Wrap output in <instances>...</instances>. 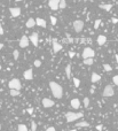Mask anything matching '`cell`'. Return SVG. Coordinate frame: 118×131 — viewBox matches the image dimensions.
<instances>
[{"mask_svg": "<svg viewBox=\"0 0 118 131\" xmlns=\"http://www.w3.org/2000/svg\"><path fill=\"white\" fill-rule=\"evenodd\" d=\"M41 102H43V106H44V107H45V108L53 107V106L55 105V102H54V101H53V100H51V99H48V98H44V99H43V101H41Z\"/></svg>", "mask_w": 118, "mask_h": 131, "instance_id": "cell-9", "label": "cell"}, {"mask_svg": "<svg viewBox=\"0 0 118 131\" xmlns=\"http://www.w3.org/2000/svg\"><path fill=\"white\" fill-rule=\"evenodd\" d=\"M15 1H17V2H20V1H23V0H15Z\"/></svg>", "mask_w": 118, "mask_h": 131, "instance_id": "cell-45", "label": "cell"}, {"mask_svg": "<svg viewBox=\"0 0 118 131\" xmlns=\"http://www.w3.org/2000/svg\"><path fill=\"white\" fill-rule=\"evenodd\" d=\"M84 106H85V108H87L89 106V98H84Z\"/></svg>", "mask_w": 118, "mask_h": 131, "instance_id": "cell-27", "label": "cell"}, {"mask_svg": "<svg viewBox=\"0 0 118 131\" xmlns=\"http://www.w3.org/2000/svg\"><path fill=\"white\" fill-rule=\"evenodd\" d=\"M29 43H30V39L26 36H23V37L21 38L20 40V47L21 48H25V47L29 46Z\"/></svg>", "mask_w": 118, "mask_h": 131, "instance_id": "cell-10", "label": "cell"}, {"mask_svg": "<svg viewBox=\"0 0 118 131\" xmlns=\"http://www.w3.org/2000/svg\"><path fill=\"white\" fill-rule=\"evenodd\" d=\"M48 6H49V8L53 10L60 9V0H49Z\"/></svg>", "mask_w": 118, "mask_h": 131, "instance_id": "cell-7", "label": "cell"}, {"mask_svg": "<svg viewBox=\"0 0 118 131\" xmlns=\"http://www.w3.org/2000/svg\"><path fill=\"white\" fill-rule=\"evenodd\" d=\"M79 43H80V44H84V43H86V38H85V37L80 38V40H79Z\"/></svg>", "mask_w": 118, "mask_h": 131, "instance_id": "cell-38", "label": "cell"}, {"mask_svg": "<svg viewBox=\"0 0 118 131\" xmlns=\"http://www.w3.org/2000/svg\"><path fill=\"white\" fill-rule=\"evenodd\" d=\"M100 24H101V20H96L94 23V29H98L100 27Z\"/></svg>", "mask_w": 118, "mask_h": 131, "instance_id": "cell-31", "label": "cell"}, {"mask_svg": "<svg viewBox=\"0 0 118 131\" xmlns=\"http://www.w3.org/2000/svg\"><path fill=\"white\" fill-rule=\"evenodd\" d=\"M73 84H75L76 87H78L80 85V81H79L78 78H73Z\"/></svg>", "mask_w": 118, "mask_h": 131, "instance_id": "cell-30", "label": "cell"}, {"mask_svg": "<svg viewBox=\"0 0 118 131\" xmlns=\"http://www.w3.org/2000/svg\"><path fill=\"white\" fill-rule=\"evenodd\" d=\"M94 63V59L93 57H89V59H84V64L86 66H92Z\"/></svg>", "mask_w": 118, "mask_h": 131, "instance_id": "cell-22", "label": "cell"}, {"mask_svg": "<svg viewBox=\"0 0 118 131\" xmlns=\"http://www.w3.org/2000/svg\"><path fill=\"white\" fill-rule=\"evenodd\" d=\"M83 28H84V22L82 20H77L73 22V29H75V31L77 34H79L83 30Z\"/></svg>", "mask_w": 118, "mask_h": 131, "instance_id": "cell-6", "label": "cell"}, {"mask_svg": "<svg viewBox=\"0 0 118 131\" xmlns=\"http://www.w3.org/2000/svg\"><path fill=\"white\" fill-rule=\"evenodd\" d=\"M46 131H56V130H55V128H54V127H49V128L46 129Z\"/></svg>", "mask_w": 118, "mask_h": 131, "instance_id": "cell-40", "label": "cell"}, {"mask_svg": "<svg viewBox=\"0 0 118 131\" xmlns=\"http://www.w3.org/2000/svg\"><path fill=\"white\" fill-rule=\"evenodd\" d=\"M10 12V15L13 17H17L21 15V8H18V7H12L9 9Z\"/></svg>", "mask_w": 118, "mask_h": 131, "instance_id": "cell-11", "label": "cell"}, {"mask_svg": "<svg viewBox=\"0 0 118 131\" xmlns=\"http://www.w3.org/2000/svg\"><path fill=\"white\" fill-rule=\"evenodd\" d=\"M69 55H70V57H73V56H75V53L71 51V52H69Z\"/></svg>", "mask_w": 118, "mask_h": 131, "instance_id": "cell-41", "label": "cell"}, {"mask_svg": "<svg viewBox=\"0 0 118 131\" xmlns=\"http://www.w3.org/2000/svg\"><path fill=\"white\" fill-rule=\"evenodd\" d=\"M36 23H37V25H38V27L46 28V21L44 20V19H40V17L36 19Z\"/></svg>", "mask_w": 118, "mask_h": 131, "instance_id": "cell-15", "label": "cell"}, {"mask_svg": "<svg viewBox=\"0 0 118 131\" xmlns=\"http://www.w3.org/2000/svg\"><path fill=\"white\" fill-rule=\"evenodd\" d=\"M31 131H37V123L34 121L31 122Z\"/></svg>", "mask_w": 118, "mask_h": 131, "instance_id": "cell-29", "label": "cell"}, {"mask_svg": "<svg viewBox=\"0 0 118 131\" xmlns=\"http://www.w3.org/2000/svg\"><path fill=\"white\" fill-rule=\"evenodd\" d=\"M83 117V113H73V112H68L66 114V118H67V122H73V121H77L79 118Z\"/></svg>", "mask_w": 118, "mask_h": 131, "instance_id": "cell-2", "label": "cell"}, {"mask_svg": "<svg viewBox=\"0 0 118 131\" xmlns=\"http://www.w3.org/2000/svg\"><path fill=\"white\" fill-rule=\"evenodd\" d=\"M103 68H104L105 71H111L112 70V67L110 64H103Z\"/></svg>", "mask_w": 118, "mask_h": 131, "instance_id": "cell-28", "label": "cell"}, {"mask_svg": "<svg viewBox=\"0 0 118 131\" xmlns=\"http://www.w3.org/2000/svg\"><path fill=\"white\" fill-rule=\"evenodd\" d=\"M102 129H103V125H102V124H99V125H96V130L101 131Z\"/></svg>", "mask_w": 118, "mask_h": 131, "instance_id": "cell-37", "label": "cell"}, {"mask_svg": "<svg viewBox=\"0 0 118 131\" xmlns=\"http://www.w3.org/2000/svg\"><path fill=\"white\" fill-rule=\"evenodd\" d=\"M99 7H100L101 9H103V10L110 12V10H111V8H112V5H111V3H107V5H100Z\"/></svg>", "mask_w": 118, "mask_h": 131, "instance_id": "cell-19", "label": "cell"}, {"mask_svg": "<svg viewBox=\"0 0 118 131\" xmlns=\"http://www.w3.org/2000/svg\"><path fill=\"white\" fill-rule=\"evenodd\" d=\"M83 59H89V57H94L95 56V52L91 48V47H86L85 50L83 51L82 53Z\"/></svg>", "mask_w": 118, "mask_h": 131, "instance_id": "cell-3", "label": "cell"}, {"mask_svg": "<svg viewBox=\"0 0 118 131\" xmlns=\"http://www.w3.org/2000/svg\"><path fill=\"white\" fill-rule=\"evenodd\" d=\"M49 87L52 91L53 95L56 99H61L63 97V89L60 84H57L56 82H49Z\"/></svg>", "mask_w": 118, "mask_h": 131, "instance_id": "cell-1", "label": "cell"}, {"mask_svg": "<svg viewBox=\"0 0 118 131\" xmlns=\"http://www.w3.org/2000/svg\"><path fill=\"white\" fill-rule=\"evenodd\" d=\"M115 56H116V61H117V63H118V54H116Z\"/></svg>", "mask_w": 118, "mask_h": 131, "instance_id": "cell-44", "label": "cell"}, {"mask_svg": "<svg viewBox=\"0 0 118 131\" xmlns=\"http://www.w3.org/2000/svg\"><path fill=\"white\" fill-rule=\"evenodd\" d=\"M56 22H57V21H56V17L55 16H51V23H52L53 25H55Z\"/></svg>", "mask_w": 118, "mask_h": 131, "instance_id": "cell-32", "label": "cell"}, {"mask_svg": "<svg viewBox=\"0 0 118 131\" xmlns=\"http://www.w3.org/2000/svg\"><path fill=\"white\" fill-rule=\"evenodd\" d=\"M76 127L77 128H82V127H89V123L86 121H82V122H78V123H76Z\"/></svg>", "mask_w": 118, "mask_h": 131, "instance_id": "cell-21", "label": "cell"}, {"mask_svg": "<svg viewBox=\"0 0 118 131\" xmlns=\"http://www.w3.org/2000/svg\"><path fill=\"white\" fill-rule=\"evenodd\" d=\"M30 41L33 44V46H38V43H39V35L37 32H33V34L30 35Z\"/></svg>", "mask_w": 118, "mask_h": 131, "instance_id": "cell-8", "label": "cell"}, {"mask_svg": "<svg viewBox=\"0 0 118 131\" xmlns=\"http://www.w3.org/2000/svg\"><path fill=\"white\" fill-rule=\"evenodd\" d=\"M0 35H3V29H2V25H0Z\"/></svg>", "mask_w": 118, "mask_h": 131, "instance_id": "cell-42", "label": "cell"}, {"mask_svg": "<svg viewBox=\"0 0 118 131\" xmlns=\"http://www.w3.org/2000/svg\"><path fill=\"white\" fill-rule=\"evenodd\" d=\"M26 112H28V114H32V113H33V108H28Z\"/></svg>", "mask_w": 118, "mask_h": 131, "instance_id": "cell-39", "label": "cell"}, {"mask_svg": "<svg viewBox=\"0 0 118 131\" xmlns=\"http://www.w3.org/2000/svg\"><path fill=\"white\" fill-rule=\"evenodd\" d=\"M111 22H112L114 24L118 23V19H117V17H112V19H111Z\"/></svg>", "mask_w": 118, "mask_h": 131, "instance_id": "cell-35", "label": "cell"}, {"mask_svg": "<svg viewBox=\"0 0 118 131\" xmlns=\"http://www.w3.org/2000/svg\"><path fill=\"white\" fill-rule=\"evenodd\" d=\"M67 7V1L66 0H60V9H64Z\"/></svg>", "mask_w": 118, "mask_h": 131, "instance_id": "cell-25", "label": "cell"}, {"mask_svg": "<svg viewBox=\"0 0 118 131\" xmlns=\"http://www.w3.org/2000/svg\"><path fill=\"white\" fill-rule=\"evenodd\" d=\"M10 95H12V97H17V95H20V90H14V89H12V90H10Z\"/></svg>", "mask_w": 118, "mask_h": 131, "instance_id": "cell-23", "label": "cell"}, {"mask_svg": "<svg viewBox=\"0 0 118 131\" xmlns=\"http://www.w3.org/2000/svg\"><path fill=\"white\" fill-rule=\"evenodd\" d=\"M0 107H1V105H0Z\"/></svg>", "mask_w": 118, "mask_h": 131, "instance_id": "cell-49", "label": "cell"}, {"mask_svg": "<svg viewBox=\"0 0 118 131\" xmlns=\"http://www.w3.org/2000/svg\"><path fill=\"white\" fill-rule=\"evenodd\" d=\"M23 76H24V78H25L26 81H31V79L33 78L32 69H28V70H25V71H24V74H23Z\"/></svg>", "mask_w": 118, "mask_h": 131, "instance_id": "cell-13", "label": "cell"}, {"mask_svg": "<svg viewBox=\"0 0 118 131\" xmlns=\"http://www.w3.org/2000/svg\"><path fill=\"white\" fill-rule=\"evenodd\" d=\"M101 79V76L99 74H96V73H93L92 74V77H91V81H92V83H95V82H99Z\"/></svg>", "mask_w": 118, "mask_h": 131, "instance_id": "cell-18", "label": "cell"}, {"mask_svg": "<svg viewBox=\"0 0 118 131\" xmlns=\"http://www.w3.org/2000/svg\"><path fill=\"white\" fill-rule=\"evenodd\" d=\"M13 56H14V60H18V57H20V52L18 50H15L13 52Z\"/></svg>", "mask_w": 118, "mask_h": 131, "instance_id": "cell-26", "label": "cell"}, {"mask_svg": "<svg viewBox=\"0 0 118 131\" xmlns=\"http://www.w3.org/2000/svg\"><path fill=\"white\" fill-rule=\"evenodd\" d=\"M61 50H62V45L60 43H57L56 39H53V51H54V53H57Z\"/></svg>", "mask_w": 118, "mask_h": 131, "instance_id": "cell-12", "label": "cell"}, {"mask_svg": "<svg viewBox=\"0 0 118 131\" xmlns=\"http://www.w3.org/2000/svg\"><path fill=\"white\" fill-rule=\"evenodd\" d=\"M66 75L68 79H71V64H68L66 68Z\"/></svg>", "mask_w": 118, "mask_h": 131, "instance_id": "cell-20", "label": "cell"}, {"mask_svg": "<svg viewBox=\"0 0 118 131\" xmlns=\"http://www.w3.org/2000/svg\"><path fill=\"white\" fill-rule=\"evenodd\" d=\"M105 41H107V37L105 36H103V35H100L98 37V44L100 45V46H103L105 44Z\"/></svg>", "mask_w": 118, "mask_h": 131, "instance_id": "cell-16", "label": "cell"}, {"mask_svg": "<svg viewBox=\"0 0 118 131\" xmlns=\"http://www.w3.org/2000/svg\"><path fill=\"white\" fill-rule=\"evenodd\" d=\"M17 131H28V127L25 124H20L17 127Z\"/></svg>", "mask_w": 118, "mask_h": 131, "instance_id": "cell-24", "label": "cell"}, {"mask_svg": "<svg viewBox=\"0 0 118 131\" xmlns=\"http://www.w3.org/2000/svg\"><path fill=\"white\" fill-rule=\"evenodd\" d=\"M2 48H3V44H1V43H0V51L2 50Z\"/></svg>", "mask_w": 118, "mask_h": 131, "instance_id": "cell-43", "label": "cell"}, {"mask_svg": "<svg viewBox=\"0 0 118 131\" xmlns=\"http://www.w3.org/2000/svg\"><path fill=\"white\" fill-rule=\"evenodd\" d=\"M70 131H77V130H76V129H72V130H70Z\"/></svg>", "mask_w": 118, "mask_h": 131, "instance_id": "cell-46", "label": "cell"}, {"mask_svg": "<svg viewBox=\"0 0 118 131\" xmlns=\"http://www.w3.org/2000/svg\"><path fill=\"white\" fill-rule=\"evenodd\" d=\"M8 86H9L10 90H12V89H14V90H21L22 85H21V82L18 81L17 78H14V79L9 81V83H8Z\"/></svg>", "mask_w": 118, "mask_h": 131, "instance_id": "cell-4", "label": "cell"}, {"mask_svg": "<svg viewBox=\"0 0 118 131\" xmlns=\"http://www.w3.org/2000/svg\"><path fill=\"white\" fill-rule=\"evenodd\" d=\"M115 94V90H114V87L111 86V85H107V86L104 87V90H103V93H102V95L105 98H109V97H112Z\"/></svg>", "mask_w": 118, "mask_h": 131, "instance_id": "cell-5", "label": "cell"}, {"mask_svg": "<svg viewBox=\"0 0 118 131\" xmlns=\"http://www.w3.org/2000/svg\"><path fill=\"white\" fill-rule=\"evenodd\" d=\"M71 107L75 108V109H78V108L80 107V101H79V99H77V98L72 99L71 100Z\"/></svg>", "mask_w": 118, "mask_h": 131, "instance_id": "cell-14", "label": "cell"}, {"mask_svg": "<svg viewBox=\"0 0 118 131\" xmlns=\"http://www.w3.org/2000/svg\"><path fill=\"white\" fill-rule=\"evenodd\" d=\"M73 41H75V40H73V38H71V37H70V36H69V35H68V43L72 44V43H73Z\"/></svg>", "mask_w": 118, "mask_h": 131, "instance_id": "cell-36", "label": "cell"}, {"mask_svg": "<svg viewBox=\"0 0 118 131\" xmlns=\"http://www.w3.org/2000/svg\"><path fill=\"white\" fill-rule=\"evenodd\" d=\"M0 130H1V124H0Z\"/></svg>", "mask_w": 118, "mask_h": 131, "instance_id": "cell-47", "label": "cell"}, {"mask_svg": "<svg viewBox=\"0 0 118 131\" xmlns=\"http://www.w3.org/2000/svg\"><path fill=\"white\" fill-rule=\"evenodd\" d=\"M112 81H114V84H115V85H117V86H118V75L114 76V78H112Z\"/></svg>", "mask_w": 118, "mask_h": 131, "instance_id": "cell-33", "label": "cell"}, {"mask_svg": "<svg viewBox=\"0 0 118 131\" xmlns=\"http://www.w3.org/2000/svg\"><path fill=\"white\" fill-rule=\"evenodd\" d=\"M33 64H34L36 67H38V68H39L40 66H41V61H39V60H36V61H34V62H33Z\"/></svg>", "mask_w": 118, "mask_h": 131, "instance_id": "cell-34", "label": "cell"}, {"mask_svg": "<svg viewBox=\"0 0 118 131\" xmlns=\"http://www.w3.org/2000/svg\"><path fill=\"white\" fill-rule=\"evenodd\" d=\"M36 24H37L36 23V20H34V19H32V17H30L29 20L26 21L25 25H26V28H33Z\"/></svg>", "mask_w": 118, "mask_h": 131, "instance_id": "cell-17", "label": "cell"}, {"mask_svg": "<svg viewBox=\"0 0 118 131\" xmlns=\"http://www.w3.org/2000/svg\"><path fill=\"white\" fill-rule=\"evenodd\" d=\"M0 70H1V66H0Z\"/></svg>", "mask_w": 118, "mask_h": 131, "instance_id": "cell-48", "label": "cell"}]
</instances>
